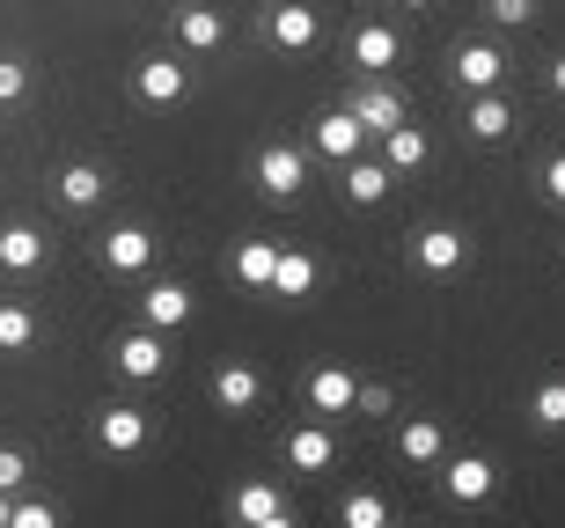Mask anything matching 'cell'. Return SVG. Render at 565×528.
Wrapping results in <instances>:
<instances>
[{
    "label": "cell",
    "instance_id": "obj_22",
    "mask_svg": "<svg viewBox=\"0 0 565 528\" xmlns=\"http://www.w3.org/2000/svg\"><path fill=\"white\" fill-rule=\"evenodd\" d=\"M44 265V228H30V220H8L0 228V272H38Z\"/></svg>",
    "mask_w": 565,
    "mask_h": 528
},
{
    "label": "cell",
    "instance_id": "obj_4",
    "mask_svg": "<svg viewBox=\"0 0 565 528\" xmlns=\"http://www.w3.org/2000/svg\"><path fill=\"white\" fill-rule=\"evenodd\" d=\"M132 96L154 104V110L184 104V96H191V60H177V52H147V60L132 66Z\"/></svg>",
    "mask_w": 565,
    "mask_h": 528
},
{
    "label": "cell",
    "instance_id": "obj_24",
    "mask_svg": "<svg viewBox=\"0 0 565 528\" xmlns=\"http://www.w3.org/2000/svg\"><path fill=\"white\" fill-rule=\"evenodd\" d=\"M273 257H279V243H265V235H250V243L235 250V279H243L250 294H273Z\"/></svg>",
    "mask_w": 565,
    "mask_h": 528
},
{
    "label": "cell",
    "instance_id": "obj_18",
    "mask_svg": "<svg viewBox=\"0 0 565 528\" xmlns=\"http://www.w3.org/2000/svg\"><path fill=\"white\" fill-rule=\"evenodd\" d=\"M52 191H60V206H66V213H96V206H104V191H110V176L96 170V162H66Z\"/></svg>",
    "mask_w": 565,
    "mask_h": 528
},
{
    "label": "cell",
    "instance_id": "obj_7",
    "mask_svg": "<svg viewBox=\"0 0 565 528\" xmlns=\"http://www.w3.org/2000/svg\"><path fill=\"white\" fill-rule=\"evenodd\" d=\"M191 316H199V294H191L184 279H154L140 294V323H154V331H184Z\"/></svg>",
    "mask_w": 565,
    "mask_h": 528
},
{
    "label": "cell",
    "instance_id": "obj_20",
    "mask_svg": "<svg viewBox=\"0 0 565 528\" xmlns=\"http://www.w3.org/2000/svg\"><path fill=\"white\" fill-rule=\"evenodd\" d=\"M287 463H294V470H309V477H316V470H331V463H338V441H331V425H323V419L294 425V433H287Z\"/></svg>",
    "mask_w": 565,
    "mask_h": 528
},
{
    "label": "cell",
    "instance_id": "obj_16",
    "mask_svg": "<svg viewBox=\"0 0 565 528\" xmlns=\"http://www.w3.org/2000/svg\"><path fill=\"white\" fill-rule=\"evenodd\" d=\"M235 521H250V528H294V507H287V492L279 485H243L228 499Z\"/></svg>",
    "mask_w": 565,
    "mask_h": 528
},
{
    "label": "cell",
    "instance_id": "obj_26",
    "mask_svg": "<svg viewBox=\"0 0 565 528\" xmlns=\"http://www.w3.org/2000/svg\"><path fill=\"white\" fill-rule=\"evenodd\" d=\"M397 448H404V463H426L434 470L440 455H448V433H440L434 419H404V433H397Z\"/></svg>",
    "mask_w": 565,
    "mask_h": 528
},
{
    "label": "cell",
    "instance_id": "obj_3",
    "mask_svg": "<svg viewBox=\"0 0 565 528\" xmlns=\"http://www.w3.org/2000/svg\"><path fill=\"white\" fill-rule=\"evenodd\" d=\"M353 397H360V375H353V367H338V359H323V367L301 375V411H309V419H345Z\"/></svg>",
    "mask_w": 565,
    "mask_h": 528
},
{
    "label": "cell",
    "instance_id": "obj_5",
    "mask_svg": "<svg viewBox=\"0 0 565 528\" xmlns=\"http://www.w3.org/2000/svg\"><path fill=\"white\" fill-rule=\"evenodd\" d=\"M440 492L456 499V507H478V499H492L500 492V470L484 463V455H440Z\"/></svg>",
    "mask_w": 565,
    "mask_h": 528
},
{
    "label": "cell",
    "instance_id": "obj_12",
    "mask_svg": "<svg viewBox=\"0 0 565 528\" xmlns=\"http://www.w3.org/2000/svg\"><path fill=\"white\" fill-rule=\"evenodd\" d=\"M177 44H184L191 60H206V52H221V44H228V15H221V8H206V0H191V8H177Z\"/></svg>",
    "mask_w": 565,
    "mask_h": 528
},
{
    "label": "cell",
    "instance_id": "obj_30",
    "mask_svg": "<svg viewBox=\"0 0 565 528\" xmlns=\"http://www.w3.org/2000/svg\"><path fill=\"white\" fill-rule=\"evenodd\" d=\"M353 411H360V419H390V411H397V389H390V381H360Z\"/></svg>",
    "mask_w": 565,
    "mask_h": 528
},
{
    "label": "cell",
    "instance_id": "obj_36",
    "mask_svg": "<svg viewBox=\"0 0 565 528\" xmlns=\"http://www.w3.org/2000/svg\"><path fill=\"white\" fill-rule=\"evenodd\" d=\"M551 88H558V96H565V52H558V60H551Z\"/></svg>",
    "mask_w": 565,
    "mask_h": 528
},
{
    "label": "cell",
    "instance_id": "obj_11",
    "mask_svg": "<svg viewBox=\"0 0 565 528\" xmlns=\"http://www.w3.org/2000/svg\"><path fill=\"white\" fill-rule=\"evenodd\" d=\"M96 448H104V455H140L147 448V411L104 403V411H96Z\"/></svg>",
    "mask_w": 565,
    "mask_h": 528
},
{
    "label": "cell",
    "instance_id": "obj_33",
    "mask_svg": "<svg viewBox=\"0 0 565 528\" xmlns=\"http://www.w3.org/2000/svg\"><path fill=\"white\" fill-rule=\"evenodd\" d=\"M22 96H30V66L0 60V104H22Z\"/></svg>",
    "mask_w": 565,
    "mask_h": 528
},
{
    "label": "cell",
    "instance_id": "obj_23",
    "mask_svg": "<svg viewBox=\"0 0 565 528\" xmlns=\"http://www.w3.org/2000/svg\"><path fill=\"white\" fill-rule=\"evenodd\" d=\"M426 154H434V140H426L419 126H412V118H404V126H390L382 132V162H390V170H426Z\"/></svg>",
    "mask_w": 565,
    "mask_h": 528
},
{
    "label": "cell",
    "instance_id": "obj_13",
    "mask_svg": "<svg viewBox=\"0 0 565 528\" xmlns=\"http://www.w3.org/2000/svg\"><path fill=\"white\" fill-rule=\"evenodd\" d=\"M390 184H397V170H390V162H375V154L338 162V191H345L353 206H382V198H390Z\"/></svg>",
    "mask_w": 565,
    "mask_h": 528
},
{
    "label": "cell",
    "instance_id": "obj_38",
    "mask_svg": "<svg viewBox=\"0 0 565 528\" xmlns=\"http://www.w3.org/2000/svg\"><path fill=\"white\" fill-rule=\"evenodd\" d=\"M397 8H419V15H426V8H434V0H397Z\"/></svg>",
    "mask_w": 565,
    "mask_h": 528
},
{
    "label": "cell",
    "instance_id": "obj_19",
    "mask_svg": "<svg viewBox=\"0 0 565 528\" xmlns=\"http://www.w3.org/2000/svg\"><path fill=\"white\" fill-rule=\"evenodd\" d=\"M462 132H470V140H507V132H514V104H507L500 88H478L470 110H462Z\"/></svg>",
    "mask_w": 565,
    "mask_h": 528
},
{
    "label": "cell",
    "instance_id": "obj_28",
    "mask_svg": "<svg viewBox=\"0 0 565 528\" xmlns=\"http://www.w3.org/2000/svg\"><path fill=\"white\" fill-rule=\"evenodd\" d=\"M338 521L345 528H390V499L382 492H345L338 499Z\"/></svg>",
    "mask_w": 565,
    "mask_h": 528
},
{
    "label": "cell",
    "instance_id": "obj_29",
    "mask_svg": "<svg viewBox=\"0 0 565 528\" xmlns=\"http://www.w3.org/2000/svg\"><path fill=\"white\" fill-rule=\"evenodd\" d=\"M38 345V316L22 301H0V353H30Z\"/></svg>",
    "mask_w": 565,
    "mask_h": 528
},
{
    "label": "cell",
    "instance_id": "obj_31",
    "mask_svg": "<svg viewBox=\"0 0 565 528\" xmlns=\"http://www.w3.org/2000/svg\"><path fill=\"white\" fill-rule=\"evenodd\" d=\"M484 15L500 22V30H529L536 22V0H484Z\"/></svg>",
    "mask_w": 565,
    "mask_h": 528
},
{
    "label": "cell",
    "instance_id": "obj_15",
    "mask_svg": "<svg viewBox=\"0 0 565 528\" xmlns=\"http://www.w3.org/2000/svg\"><path fill=\"white\" fill-rule=\"evenodd\" d=\"M448 74H456V82L470 88V96H478V88H500V82H507V52L478 37V44H462L456 60H448Z\"/></svg>",
    "mask_w": 565,
    "mask_h": 528
},
{
    "label": "cell",
    "instance_id": "obj_25",
    "mask_svg": "<svg viewBox=\"0 0 565 528\" xmlns=\"http://www.w3.org/2000/svg\"><path fill=\"white\" fill-rule=\"evenodd\" d=\"M309 287H316V257L309 250H279L273 257V294L279 301H301Z\"/></svg>",
    "mask_w": 565,
    "mask_h": 528
},
{
    "label": "cell",
    "instance_id": "obj_17",
    "mask_svg": "<svg viewBox=\"0 0 565 528\" xmlns=\"http://www.w3.org/2000/svg\"><path fill=\"white\" fill-rule=\"evenodd\" d=\"M213 403H221V411H257V403H265V375H257L250 359H228V367L213 375Z\"/></svg>",
    "mask_w": 565,
    "mask_h": 528
},
{
    "label": "cell",
    "instance_id": "obj_10",
    "mask_svg": "<svg viewBox=\"0 0 565 528\" xmlns=\"http://www.w3.org/2000/svg\"><path fill=\"white\" fill-rule=\"evenodd\" d=\"M345 110H353L360 126H367V140H382L390 126H404V118H412V110H404V96H397L390 82H360V88H353V104H345Z\"/></svg>",
    "mask_w": 565,
    "mask_h": 528
},
{
    "label": "cell",
    "instance_id": "obj_6",
    "mask_svg": "<svg viewBox=\"0 0 565 528\" xmlns=\"http://www.w3.org/2000/svg\"><path fill=\"white\" fill-rule=\"evenodd\" d=\"M360 148H367V126H360L353 110H323L309 126V154H323V162H353Z\"/></svg>",
    "mask_w": 565,
    "mask_h": 528
},
{
    "label": "cell",
    "instance_id": "obj_8",
    "mask_svg": "<svg viewBox=\"0 0 565 528\" xmlns=\"http://www.w3.org/2000/svg\"><path fill=\"white\" fill-rule=\"evenodd\" d=\"M265 37H273L279 52H309V44L323 37V15H316L309 0H273V15H265Z\"/></svg>",
    "mask_w": 565,
    "mask_h": 528
},
{
    "label": "cell",
    "instance_id": "obj_32",
    "mask_svg": "<svg viewBox=\"0 0 565 528\" xmlns=\"http://www.w3.org/2000/svg\"><path fill=\"white\" fill-rule=\"evenodd\" d=\"M22 477H30V455H22V448H0V492H8V499L22 492Z\"/></svg>",
    "mask_w": 565,
    "mask_h": 528
},
{
    "label": "cell",
    "instance_id": "obj_21",
    "mask_svg": "<svg viewBox=\"0 0 565 528\" xmlns=\"http://www.w3.org/2000/svg\"><path fill=\"white\" fill-rule=\"evenodd\" d=\"M397 52H404V37L390 30V22H360V30H353V60H360V74H390V66H397Z\"/></svg>",
    "mask_w": 565,
    "mask_h": 528
},
{
    "label": "cell",
    "instance_id": "obj_1",
    "mask_svg": "<svg viewBox=\"0 0 565 528\" xmlns=\"http://www.w3.org/2000/svg\"><path fill=\"white\" fill-rule=\"evenodd\" d=\"M250 176L265 198H294V191L309 184V148H294V140H265L250 154Z\"/></svg>",
    "mask_w": 565,
    "mask_h": 528
},
{
    "label": "cell",
    "instance_id": "obj_9",
    "mask_svg": "<svg viewBox=\"0 0 565 528\" xmlns=\"http://www.w3.org/2000/svg\"><path fill=\"white\" fill-rule=\"evenodd\" d=\"M118 375L126 381H154L169 367V345H162V331H154V323H140V331H126V338H118Z\"/></svg>",
    "mask_w": 565,
    "mask_h": 528
},
{
    "label": "cell",
    "instance_id": "obj_37",
    "mask_svg": "<svg viewBox=\"0 0 565 528\" xmlns=\"http://www.w3.org/2000/svg\"><path fill=\"white\" fill-rule=\"evenodd\" d=\"M8 507H15V499H8V492H0V528H8Z\"/></svg>",
    "mask_w": 565,
    "mask_h": 528
},
{
    "label": "cell",
    "instance_id": "obj_35",
    "mask_svg": "<svg viewBox=\"0 0 565 528\" xmlns=\"http://www.w3.org/2000/svg\"><path fill=\"white\" fill-rule=\"evenodd\" d=\"M536 176H544V198H551V206H565V154H551Z\"/></svg>",
    "mask_w": 565,
    "mask_h": 528
},
{
    "label": "cell",
    "instance_id": "obj_14",
    "mask_svg": "<svg viewBox=\"0 0 565 528\" xmlns=\"http://www.w3.org/2000/svg\"><path fill=\"white\" fill-rule=\"evenodd\" d=\"M104 265H110V272H126V279H140L147 265H154V235H147L140 220H118V228L104 235Z\"/></svg>",
    "mask_w": 565,
    "mask_h": 528
},
{
    "label": "cell",
    "instance_id": "obj_34",
    "mask_svg": "<svg viewBox=\"0 0 565 528\" xmlns=\"http://www.w3.org/2000/svg\"><path fill=\"white\" fill-rule=\"evenodd\" d=\"M8 528H52V507H44V499H15V507H8Z\"/></svg>",
    "mask_w": 565,
    "mask_h": 528
},
{
    "label": "cell",
    "instance_id": "obj_2",
    "mask_svg": "<svg viewBox=\"0 0 565 528\" xmlns=\"http://www.w3.org/2000/svg\"><path fill=\"white\" fill-rule=\"evenodd\" d=\"M404 257L419 265L426 279H456L462 265H470V243H462V228H448V220H434V228H412V243H404Z\"/></svg>",
    "mask_w": 565,
    "mask_h": 528
},
{
    "label": "cell",
    "instance_id": "obj_27",
    "mask_svg": "<svg viewBox=\"0 0 565 528\" xmlns=\"http://www.w3.org/2000/svg\"><path fill=\"white\" fill-rule=\"evenodd\" d=\"M529 419H536V433H565V375H544L529 389Z\"/></svg>",
    "mask_w": 565,
    "mask_h": 528
}]
</instances>
